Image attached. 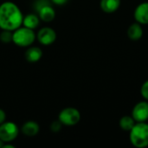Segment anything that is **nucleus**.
<instances>
[{"label":"nucleus","mask_w":148,"mask_h":148,"mask_svg":"<svg viewBox=\"0 0 148 148\" xmlns=\"http://www.w3.org/2000/svg\"><path fill=\"white\" fill-rule=\"evenodd\" d=\"M23 14L18 6L12 2H4L0 5V28L15 30L23 24Z\"/></svg>","instance_id":"1"},{"label":"nucleus","mask_w":148,"mask_h":148,"mask_svg":"<svg viewBox=\"0 0 148 148\" xmlns=\"http://www.w3.org/2000/svg\"><path fill=\"white\" fill-rule=\"evenodd\" d=\"M130 140L132 144L139 148L148 146V124L138 122L130 130Z\"/></svg>","instance_id":"2"},{"label":"nucleus","mask_w":148,"mask_h":148,"mask_svg":"<svg viewBox=\"0 0 148 148\" xmlns=\"http://www.w3.org/2000/svg\"><path fill=\"white\" fill-rule=\"evenodd\" d=\"M36 39V35L33 29L26 27H19L15 29L12 34V41L19 47H28L31 45Z\"/></svg>","instance_id":"3"},{"label":"nucleus","mask_w":148,"mask_h":148,"mask_svg":"<svg viewBox=\"0 0 148 148\" xmlns=\"http://www.w3.org/2000/svg\"><path fill=\"white\" fill-rule=\"evenodd\" d=\"M58 120L63 125L74 126L80 121L81 114L77 109H75L74 108H67L60 112Z\"/></svg>","instance_id":"4"},{"label":"nucleus","mask_w":148,"mask_h":148,"mask_svg":"<svg viewBox=\"0 0 148 148\" xmlns=\"http://www.w3.org/2000/svg\"><path fill=\"white\" fill-rule=\"evenodd\" d=\"M19 134L17 126L10 121L3 122L0 125V140L4 142H10L14 140Z\"/></svg>","instance_id":"5"},{"label":"nucleus","mask_w":148,"mask_h":148,"mask_svg":"<svg viewBox=\"0 0 148 148\" xmlns=\"http://www.w3.org/2000/svg\"><path fill=\"white\" fill-rule=\"evenodd\" d=\"M37 39L42 45L48 46L52 44L56 39V31L49 27H44L41 29L37 33Z\"/></svg>","instance_id":"6"},{"label":"nucleus","mask_w":148,"mask_h":148,"mask_svg":"<svg viewBox=\"0 0 148 148\" xmlns=\"http://www.w3.org/2000/svg\"><path fill=\"white\" fill-rule=\"evenodd\" d=\"M132 117L137 122H145L148 120V102L141 101L134 106Z\"/></svg>","instance_id":"7"},{"label":"nucleus","mask_w":148,"mask_h":148,"mask_svg":"<svg viewBox=\"0 0 148 148\" xmlns=\"http://www.w3.org/2000/svg\"><path fill=\"white\" fill-rule=\"evenodd\" d=\"M134 18L137 23L141 24L148 23V3H142L137 6L134 11Z\"/></svg>","instance_id":"8"},{"label":"nucleus","mask_w":148,"mask_h":148,"mask_svg":"<svg viewBox=\"0 0 148 148\" xmlns=\"http://www.w3.org/2000/svg\"><path fill=\"white\" fill-rule=\"evenodd\" d=\"M39 17L44 22H51L55 16H56V12L53 7L50 4L45 5L42 8H41L38 11Z\"/></svg>","instance_id":"9"},{"label":"nucleus","mask_w":148,"mask_h":148,"mask_svg":"<svg viewBox=\"0 0 148 148\" xmlns=\"http://www.w3.org/2000/svg\"><path fill=\"white\" fill-rule=\"evenodd\" d=\"M39 132V125L32 121H27L22 127V133L29 137H33L36 135Z\"/></svg>","instance_id":"10"},{"label":"nucleus","mask_w":148,"mask_h":148,"mask_svg":"<svg viewBox=\"0 0 148 148\" xmlns=\"http://www.w3.org/2000/svg\"><path fill=\"white\" fill-rule=\"evenodd\" d=\"M42 56V49L38 47H31L25 52V58L29 62H36Z\"/></svg>","instance_id":"11"},{"label":"nucleus","mask_w":148,"mask_h":148,"mask_svg":"<svg viewBox=\"0 0 148 148\" xmlns=\"http://www.w3.org/2000/svg\"><path fill=\"white\" fill-rule=\"evenodd\" d=\"M121 5V0H101V8L104 12L113 13L118 10Z\"/></svg>","instance_id":"12"},{"label":"nucleus","mask_w":148,"mask_h":148,"mask_svg":"<svg viewBox=\"0 0 148 148\" xmlns=\"http://www.w3.org/2000/svg\"><path fill=\"white\" fill-rule=\"evenodd\" d=\"M143 35V30L140 26V23H133L130 25V27L127 29V36L131 40L137 41L140 39V37Z\"/></svg>","instance_id":"13"},{"label":"nucleus","mask_w":148,"mask_h":148,"mask_svg":"<svg viewBox=\"0 0 148 148\" xmlns=\"http://www.w3.org/2000/svg\"><path fill=\"white\" fill-rule=\"evenodd\" d=\"M23 24L26 28L34 29L39 25V17L35 14H29L23 17Z\"/></svg>","instance_id":"14"},{"label":"nucleus","mask_w":148,"mask_h":148,"mask_svg":"<svg viewBox=\"0 0 148 148\" xmlns=\"http://www.w3.org/2000/svg\"><path fill=\"white\" fill-rule=\"evenodd\" d=\"M135 125V121L133 117L124 116L120 120V127L125 131H130Z\"/></svg>","instance_id":"15"},{"label":"nucleus","mask_w":148,"mask_h":148,"mask_svg":"<svg viewBox=\"0 0 148 148\" xmlns=\"http://www.w3.org/2000/svg\"><path fill=\"white\" fill-rule=\"evenodd\" d=\"M12 34L13 33H11V30L3 29L0 34V40L4 43H9L12 41Z\"/></svg>","instance_id":"16"},{"label":"nucleus","mask_w":148,"mask_h":148,"mask_svg":"<svg viewBox=\"0 0 148 148\" xmlns=\"http://www.w3.org/2000/svg\"><path fill=\"white\" fill-rule=\"evenodd\" d=\"M48 4H50L48 0H37V1L35 3V8H36V11L38 12L39 10H40L41 8H42L43 6L48 5Z\"/></svg>","instance_id":"17"},{"label":"nucleus","mask_w":148,"mask_h":148,"mask_svg":"<svg viewBox=\"0 0 148 148\" xmlns=\"http://www.w3.org/2000/svg\"><path fill=\"white\" fill-rule=\"evenodd\" d=\"M61 127H62V122L58 120V121H53L52 122V124H51V126H50V129H51V131H53V132H58L60 129H61Z\"/></svg>","instance_id":"18"},{"label":"nucleus","mask_w":148,"mask_h":148,"mask_svg":"<svg viewBox=\"0 0 148 148\" xmlns=\"http://www.w3.org/2000/svg\"><path fill=\"white\" fill-rule=\"evenodd\" d=\"M141 95L146 100H148V81H147L141 87Z\"/></svg>","instance_id":"19"},{"label":"nucleus","mask_w":148,"mask_h":148,"mask_svg":"<svg viewBox=\"0 0 148 148\" xmlns=\"http://www.w3.org/2000/svg\"><path fill=\"white\" fill-rule=\"evenodd\" d=\"M5 119H6V114H5L4 111L0 109V125L5 121Z\"/></svg>","instance_id":"20"},{"label":"nucleus","mask_w":148,"mask_h":148,"mask_svg":"<svg viewBox=\"0 0 148 148\" xmlns=\"http://www.w3.org/2000/svg\"><path fill=\"white\" fill-rule=\"evenodd\" d=\"M51 1L56 5H63L68 2V0H51Z\"/></svg>","instance_id":"21"},{"label":"nucleus","mask_w":148,"mask_h":148,"mask_svg":"<svg viewBox=\"0 0 148 148\" xmlns=\"http://www.w3.org/2000/svg\"><path fill=\"white\" fill-rule=\"evenodd\" d=\"M15 148V147L13 145H9V144H4L3 146V148Z\"/></svg>","instance_id":"22"},{"label":"nucleus","mask_w":148,"mask_h":148,"mask_svg":"<svg viewBox=\"0 0 148 148\" xmlns=\"http://www.w3.org/2000/svg\"><path fill=\"white\" fill-rule=\"evenodd\" d=\"M4 141H3L2 140H0V147H3V146H4Z\"/></svg>","instance_id":"23"}]
</instances>
